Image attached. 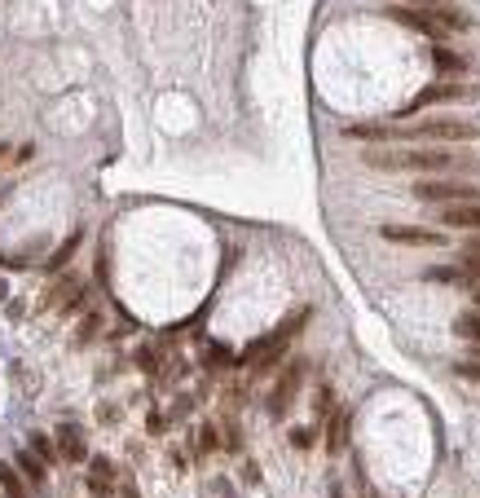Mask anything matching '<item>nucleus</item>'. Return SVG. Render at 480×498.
<instances>
[{
	"label": "nucleus",
	"mask_w": 480,
	"mask_h": 498,
	"mask_svg": "<svg viewBox=\"0 0 480 498\" xmlns=\"http://www.w3.org/2000/svg\"><path fill=\"white\" fill-rule=\"evenodd\" d=\"M344 428H349V414H335V419H330V450H335V454H339V445L349 441Z\"/></svg>",
	"instance_id": "a211bd4d"
},
{
	"label": "nucleus",
	"mask_w": 480,
	"mask_h": 498,
	"mask_svg": "<svg viewBox=\"0 0 480 498\" xmlns=\"http://www.w3.org/2000/svg\"><path fill=\"white\" fill-rule=\"evenodd\" d=\"M454 331L462 340H472V344H480V309H462L458 318H454Z\"/></svg>",
	"instance_id": "2eb2a0df"
},
{
	"label": "nucleus",
	"mask_w": 480,
	"mask_h": 498,
	"mask_svg": "<svg viewBox=\"0 0 480 498\" xmlns=\"http://www.w3.org/2000/svg\"><path fill=\"white\" fill-rule=\"evenodd\" d=\"M462 256H480V234L467 238V247H462Z\"/></svg>",
	"instance_id": "b1692460"
},
{
	"label": "nucleus",
	"mask_w": 480,
	"mask_h": 498,
	"mask_svg": "<svg viewBox=\"0 0 480 498\" xmlns=\"http://www.w3.org/2000/svg\"><path fill=\"white\" fill-rule=\"evenodd\" d=\"M97 326H102V318H97V313H89V318H84V331H79V344L93 340V336H97Z\"/></svg>",
	"instance_id": "412c9836"
},
{
	"label": "nucleus",
	"mask_w": 480,
	"mask_h": 498,
	"mask_svg": "<svg viewBox=\"0 0 480 498\" xmlns=\"http://www.w3.org/2000/svg\"><path fill=\"white\" fill-rule=\"evenodd\" d=\"M472 295H476V309H480V287H476V291H472Z\"/></svg>",
	"instance_id": "bb28decb"
},
{
	"label": "nucleus",
	"mask_w": 480,
	"mask_h": 498,
	"mask_svg": "<svg viewBox=\"0 0 480 498\" xmlns=\"http://www.w3.org/2000/svg\"><path fill=\"white\" fill-rule=\"evenodd\" d=\"M415 198H423V203H441V208H454V203H476V186L472 181H445V177H432V181H419Z\"/></svg>",
	"instance_id": "39448f33"
},
{
	"label": "nucleus",
	"mask_w": 480,
	"mask_h": 498,
	"mask_svg": "<svg viewBox=\"0 0 480 498\" xmlns=\"http://www.w3.org/2000/svg\"><path fill=\"white\" fill-rule=\"evenodd\" d=\"M27 450L40 454L44 463H58V441H48L44 433H31V437H27Z\"/></svg>",
	"instance_id": "dca6fc26"
},
{
	"label": "nucleus",
	"mask_w": 480,
	"mask_h": 498,
	"mask_svg": "<svg viewBox=\"0 0 480 498\" xmlns=\"http://www.w3.org/2000/svg\"><path fill=\"white\" fill-rule=\"evenodd\" d=\"M309 318H313L309 309H304V313H295V318H287L283 326L273 331V336H264V340H256L252 348H247V357H242V362H247V366H256V371H269V366H278V357L287 353V344L295 340V331H300Z\"/></svg>",
	"instance_id": "7ed1b4c3"
},
{
	"label": "nucleus",
	"mask_w": 480,
	"mask_h": 498,
	"mask_svg": "<svg viewBox=\"0 0 480 498\" xmlns=\"http://www.w3.org/2000/svg\"><path fill=\"white\" fill-rule=\"evenodd\" d=\"M388 13L401 27H410V31H423V36H432V40H441L445 31V18H436V13H427V9H410V5H388Z\"/></svg>",
	"instance_id": "0eeeda50"
},
{
	"label": "nucleus",
	"mask_w": 480,
	"mask_h": 498,
	"mask_svg": "<svg viewBox=\"0 0 480 498\" xmlns=\"http://www.w3.org/2000/svg\"><path fill=\"white\" fill-rule=\"evenodd\" d=\"M75 247H79V229H75V234H71V238H66V243L58 247V256L48 260V269H66V264H71V256H75Z\"/></svg>",
	"instance_id": "f3484780"
},
{
	"label": "nucleus",
	"mask_w": 480,
	"mask_h": 498,
	"mask_svg": "<svg viewBox=\"0 0 480 498\" xmlns=\"http://www.w3.org/2000/svg\"><path fill=\"white\" fill-rule=\"evenodd\" d=\"M58 459L66 463H84L89 459V445L79 437V428H58Z\"/></svg>",
	"instance_id": "9b49d317"
},
{
	"label": "nucleus",
	"mask_w": 480,
	"mask_h": 498,
	"mask_svg": "<svg viewBox=\"0 0 480 498\" xmlns=\"http://www.w3.org/2000/svg\"><path fill=\"white\" fill-rule=\"evenodd\" d=\"M370 168H384V172H462V168H476V159L458 155V151H366L361 155Z\"/></svg>",
	"instance_id": "f257e3e1"
},
{
	"label": "nucleus",
	"mask_w": 480,
	"mask_h": 498,
	"mask_svg": "<svg viewBox=\"0 0 480 498\" xmlns=\"http://www.w3.org/2000/svg\"><path fill=\"white\" fill-rule=\"evenodd\" d=\"M480 128L467 120H454V115H436V120L410 124V128H392V141H476Z\"/></svg>",
	"instance_id": "f03ea898"
},
{
	"label": "nucleus",
	"mask_w": 480,
	"mask_h": 498,
	"mask_svg": "<svg viewBox=\"0 0 480 498\" xmlns=\"http://www.w3.org/2000/svg\"><path fill=\"white\" fill-rule=\"evenodd\" d=\"M304 375H309V362L304 357H291L283 375L273 379V388H269V419H287L291 406H295V392L304 388Z\"/></svg>",
	"instance_id": "20e7f679"
},
{
	"label": "nucleus",
	"mask_w": 480,
	"mask_h": 498,
	"mask_svg": "<svg viewBox=\"0 0 480 498\" xmlns=\"http://www.w3.org/2000/svg\"><path fill=\"white\" fill-rule=\"evenodd\" d=\"M476 97H480V89L458 84V79H441V84H427V89L415 97V102L401 110V120H410V115H419V110H427V106H445V102H476Z\"/></svg>",
	"instance_id": "423d86ee"
},
{
	"label": "nucleus",
	"mask_w": 480,
	"mask_h": 498,
	"mask_svg": "<svg viewBox=\"0 0 480 498\" xmlns=\"http://www.w3.org/2000/svg\"><path fill=\"white\" fill-rule=\"evenodd\" d=\"M472 362H480V344H476V348H472Z\"/></svg>",
	"instance_id": "a878e982"
},
{
	"label": "nucleus",
	"mask_w": 480,
	"mask_h": 498,
	"mask_svg": "<svg viewBox=\"0 0 480 498\" xmlns=\"http://www.w3.org/2000/svg\"><path fill=\"white\" fill-rule=\"evenodd\" d=\"M119 498H137V490H132V485H124V490H119Z\"/></svg>",
	"instance_id": "393cba45"
},
{
	"label": "nucleus",
	"mask_w": 480,
	"mask_h": 498,
	"mask_svg": "<svg viewBox=\"0 0 480 498\" xmlns=\"http://www.w3.org/2000/svg\"><path fill=\"white\" fill-rule=\"evenodd\" d=\"M313 441H318V437H313V428H291V445H295V450H309Z\"/></svg>",
	"instance_id": "6ab92c4d"
},
{
	"label": "nucleus",
	"mask_w": 480,
	"mask_h": 498,
	"mask_svg": "<svg viewBox=\"0 0 480 498\" xmlns=\"http://www.w3.org/2000/svg\"><path fill=\"white\" fill-rule=\"evenodd\" d=\"M5 151H9V146H0V155H5Z\"/></svg>",
	"instance_id": "cd10ccee"
},
{
	"label": "nucleus",
	"mask_w": 480,
	"mask_h": 498,
	"mask_svg": "<svg viewBox=\"0 0 480 498\" xmlns=\"http://www.w3.org/2000/svg\"><path fill=\"white\" fill-rule=\"evenodd\" d=\"M462 269H467V274H472V282L480 287V256H462Z\"/></svg>",
	"instance_id": "4be33fe9"
},
{
	"label": "nucleus",
	"mask_w": 480,
	"mask_h": 498,
	"mask_svg": "<svg viewBox=\"0 0 480 498\" xmlns=\"http://www.w3.org/2000/svg\"><path fill=\"white\" fill-rule=\"evenodd\" d=\"M388 243H401V247H445V234L441 229H423V225H384L379 229Z\"/></svg>",
	"instance_id": "6e6552de"
},
{
	"label": "nucleus",
	"mask_w": 480,
	"mask_h": 498,
	"mask_svg": "<svg viewBox=\"0 0 480 498\" xmlns=\"http://www.w3.org/2000/svg\"><path fill=\"white\" fill-rule=\"evenodd\" d=\"M432 62H436V71H445V75H467L472 71V62L458 53V49H450V44H436L432 49Z\"/></svg>",
	"instance_id": "f8f14e48"
},
{
	"label": "nucleus",
	"mask_w": 480,
	"mask_h": 498,
	"mask_svg": "<svg viewBox=\"0 0 480 498\" xmlns=\"http://www.w3.org/2000/svg\"><path fill=\"white\" fill-rule=\"evenodd\" d=\"M0 498H5V494H0Z\"/></svg>",
	"instance_id": "c85d7f7f"
},
{
	"label": "nucleus",
	"mask_w": 480,
	"mask_h": 498,
	"mask_svg": "<svg viewBox=\"0 0 480 498\" xmlns=\"http://www.w3.org/2000/svg\"><path fill=\"white\" fill-rule=\"evenodd\" d=\"M454 371H458L462 379H480V362H472V357H462V362H454Z\"/></svg>",
	"instance_id": "aec40b11"
},
{
	"label": "nucleus",
	"mask_w": 480,
	"mask_h": 498,
	"mask_svg": "<svg viewBox=\"0 0 480 498\" xmlns=\"http://www.w3.org/2000/svg\"><path fill=\"white\" fill-rule=\"evenodd\" d=\"M18 468H22V476L31 480V485H44V468H48V463L40 459V454H31V450H18Z\"/></svg>",
	"instance_id": "4468645a"
},
{
	"label": "nucleus",
	"mask_w": 480,
	"mask_h": 498,
	"mask_svg": "<svg viewBox=\"0 0 480 498\" xmlns=\"http://www.w3.org/2000/svg\"><path fill=\"white\" fill-rule=\"evenodd\" d=\"M441 225L476 229V234H480V203H454V208H441Z\"/></svg>",
	"instance_id": "9d476101"
},
{
	"label": "nucleus",
	"mask_w": 480,
	"mask_h": 498,
	"mask_svg": "<svg viewBox=\"0 0 480 498\" xmlns=\"http://www.w3.org/2000/svg\"><path fill=\"white\" fill-rule=\"evenodd\" d=\"M410 5H419V9H427V13H441V9H450L445 0H410Z\"/></svg>",
	"instance_id": "5701e85b"
},
{
	"label": "nucleus",
	"mask_w": 480,
	"mask_h": 498,
	"mask_svg": "<svg viewBox=\"0 0 480 498\" xmlns=\"http://www.w3.org/2000/svg\"><path fill=\"white\" fill-rule=\"evenodd\" d=\"M0 494L5 498H27V480L13 463H0Z\"/></svg>",
	"instance_id": "ddd939ff"
},
{
	"label": "nucleus",
	"mask_w": 480,
	"mask_h": 498,
	"mask_svg": "<svg viewBox=\"0 0 480 498\" xmlns=\"http://www.w3.org/2000/svg\"><path fill=\"white\" fill-rule=\"evenodd\" d=\"M427 282H441V287H462V291H476V282L472 274L462 269V264H432V269L423 274Z\"/></svg>",
	"instance_id": "1a4fd4ad"
}]
</instances>
